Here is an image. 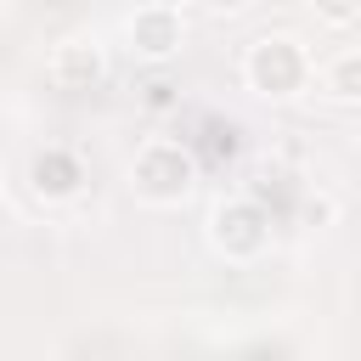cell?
<instances>
[{"label":"cell","mask_w":361,"mask_h":361,"mask_svg":"<svg viewBox=\"0 0 361 361\" xmlns=\"http://www.w3.org/2000/svg\"><path fill=\"white\" fill-rule=\"evenodd\" d=\"M130 45L141 56H169L180 45V11L175 6H141L130 17Z\"/></svg>","instance_id":"obj_4"},{"label":"cell","mask_w":361,"mask_h":361,"mask_svg":"<svg viewBox=\"0 0 361 361\" xmlns=\"http://www.w3.org/2000/svg\"><path fill=\"white\" fill-rule=\"evenodd\" d=\"M102 73V56H96V45H62L56 56H51V79L62 85V90H90V79Z\"/></svg>","instance_id":"obj_5"},{"label":"cell","mask_w":361,"mask_h":361,"mask_svg":"<svg viewBox=\"0 0 361 361\" xmlns=\"http://www.w3.org/2000/svg\"><path fill=\"white\" fill-rule=\"evenodd\" d=\"M248 79H254L265 96H293V90L305 85V51H299V39L265 34V39L248 51Z\"/></svg>","instance_id":"obj_2"},{"label":"cell","mask_w":361,"mask_h":361,"mask_svg":"<svg viewBox=\"0 0 361 361\" xmlns=\"http://www.w3.org/2000/svg\"><path fill=\"white\" fill-rule=\"evenodd\" d=\"M28 175H34V192H45V197H68V192H79V164H73L62 147L39 152Z\"/></svg>","instance_id":"obj_6"},{"label":"cell","mask_w":361,"mask_h":361,"mask_svg":"<svg viewBox=\"0 0 361 361\" xmlns=\"http://www.w3.org/2000/svg\"><path fill=\"white\" fill-rule=\"evenodd\" d=\"M130 180L147 203H180L192 192V152L180 141H152V147H141Z\"/></svg>","instance_id":"obj_1"},{"label":"cell","mask_w":361,"mask_h":361,"mask_svg":"<svg viewBox=\"0 0 361 361\" xmlns=\"http://www.w3.org/2000/svg\"><path fill=\"white\" fill-rule=\"evenodd\" d=\"M214 243L226 248V254H259V243H265V214L254 209V203H220V214H214Z\"/></svg>","instance_id":"obj_3"}]
</instances>
